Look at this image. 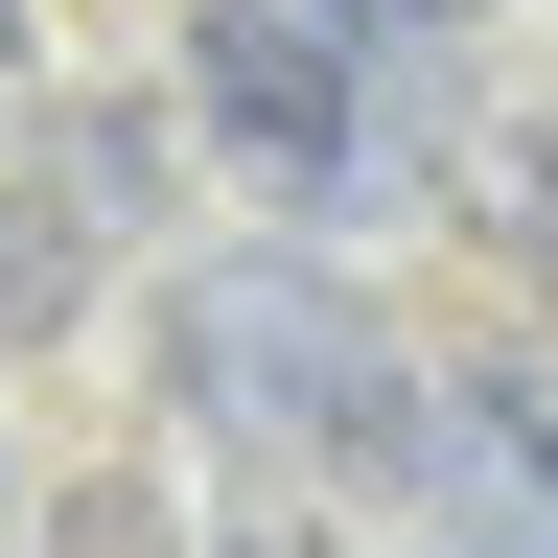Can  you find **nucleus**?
I'll return each instance as SVG.
<instances>
[{
    "label": "nucleus",
    "mask_w": 558,
    "mask_h": 558,
    "mask_svg": "<svg viewBox=\"0 0 558 558\" xmlns=\"http://www.w3.org/2000/svg\"><path fill=\"white\" fill-rule=\"evenodd\" d=\"M163 396L233 465H303V488L418 512V396H442V373H396V326L349 303L326 256H209V279H163Z\"/></svg>",
    "instance_id": "nucleus-1"
},
{
    "label": "nucleus",
    "mask_w": 558,
    "mask_h": 558,
    "mask_svg": "<svg viewBox=\"0 0 558 558\" xmlns=\"http://www.w3.org/2000/svg\"><path fill=\"white\" fill-rule=\"evenodd\" d=\"M186 117H209V163H256V186H349L373 163V24H349V0H209Z\"/></svg>",
    "instance_id": "nucleus-2"
},
{
    "label": "nucleus",
    "mask_w": 558,
    "mask_h": 558,
    "mask_svg": "<svg viewBox=\"0 0 558 558\" xmlns=\"http://www.w3.org/2000/svg\"><path fill=\"white\" fill-rule=\"evenodd\" d=\"M418 512L442 535H535L558 558V326H488L442 396H418Z\"/></svg>",
    "instance_id": "nucleus-3"
},
{
    "label": "nucleus",
    "mask_w": 558,
    "mask_h": 558,
    "mask_svg": "<svg viewBox=\"0 0 558 558\" xmlns=\"http://www.w3.org/2000/svg\"><path fill=\"white\" fill-rule=\"evenodd\" d=\"M47 326H94V186H70V209H0V349H47Z\"/></svg>",
    "instance_id": "nucleus-4"
},
{
    "label": "nucleus",
    "mask_w": 558,
    "mask_h": 558,
    "mask_svg": "<svg viewBox=\"0 0 558 558\" xmlns=\"http://www.w3.org/2000/svg\"><path fill=\"white\" fill-rule=\"evenodd\" d=\"M349 24H373V70H442V47H465V0H349Z\"/></svg>",
    "instance_id": "nucleus-5"
},
{
    "label": "nucleus",
    "mask_w": 558,
    "mask_h": 558,
    "mask_svg": "<svg viewBox=\"0 0 558 558\" xmlns=\"http://www.w3.org/2000/svg\"><path fill=\"white\" fill-rule=\"evenodd\" d=\"M0 512H24V465H0Z\"/></svg>",
    "instance_id": "nucleus-6"
}]
</instances>
